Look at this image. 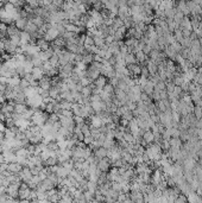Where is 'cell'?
Listing matches in <instances>:
<instances>
[{"label": "cell", "instance_id": "4dcf8cb0", "mask_svg": "<svg viewBox=\"0 0 202 203\" xmlns=\"http://www.w3.org/2000/svg\"><path fill=\"white\" fill-rule=\"evenodd\" d=\"M83 195H84V198H86L87 203L92 202L95 197L94 192H91V191H88V190H84V191H83Z\"/></svg>", "mask_w": 202, "mask_h": 203}, {"label": "cell", "instance_id": "f5cc1de1", "mask_svg": "<svg viewBox=\"0 0 202 203\" xmlns=\"http://www.w3.org/2000/svg\"><path fill=\"white\" fill-rule=\"evenodd\" d=\"M19 203H31V202H30L29 200H20V201H19Z\"/></svg>", "mask_w": 202, "mask_h": 203}, {"label": "cell", "instance_id": "c3c4849f", "mask_svg": "<svg viewBox=\"0 0 202 203\" xmlns=\"http://www.w3.org/2000/svg\"><path fill=\"white\" fill-rule=\"evenodd\" d=\"M126 198H127V195H126V194H124V192H121V194H119V196H118V200H117V201H118V203H122L125 200H126Z\"/></svg>", "mask_w": 202, "mask_h": 203}, {"label": "cell", "instance_id": "e0dca14e", "mask_svg": "<svg viewBox=\"0 0 202 203\" xmlns=\"http://www.w3.org/2000/svg\"><path fill=\"white\" fill-rule=\"evenodd\" d=\"M56 176L58 177L60 179H64V178H67L69 176V171H68L67 169H64L62 165H58V167H57V170H56Z\"/></svg>", "mask_w": 202, "mask_h": 203}, {"label": "cell", "instance_id": "8992f818", "mask_svg": "<svg viewBox=\"0 0 202 203\" xmlns=\"http://www.w3.org/2000/svg\"><path fill=\"white\" fill-rule=\"evenodd\" d=\"M22 184V183H20ZM20 184H10L7 188H6V194L9 197L11 198H17L18 197V192H19V188H20Z\"/></svg>", "mask_w": 202, "mask_h": 203}, {"label": "cell", "instance_id": "3957f363", "mask_svg": "<svg viewBox=\"0 0 202 203\" xmlns=\"http://www.w3.org/2000/svg\"><path fill=\"white\" fill-rule=\"evenodd\" d=\"M31 191H32V190L29 188L27 183H22V184H20V188H19V192H18V197H19L20 200H29Z\"/></svg>", "mask_w": 202, "mask_h": 203}, {"label": "cell", "instance_id": "603a6c76", "mask_svg": "<svg viewBox=\"0 0 202 203\" xmlns=\"http://www.w3.org/2000/svg\"><path fill=\"white\" fill-rule=\"evenodd\" d=\"M20 32H22V31H19L14 25H10V26H7V32H6V35H7V37L10 38V37H13V36H17V35H20Z\"/></svg>", "mask_w": 202, "mask_h": 203}, {"label": "cell", "instance_id": "cb8c5ba5", "mask_svg": "<svg viewBox=\"0 0 202 203\" xmlns=\"http://www.w3.org/2000/svg\"><path fill=\"white\" fill-rule=\"evenodd\" d=\"M42 185H43V188L45 189V191H49V190L51 189H55L56 188V184H55L54 182H51L50 179H44L43 182H42Z\"/></svg>", "mask_w": 202, "mask_h": 203}, {"label": "cell", "instance_id": "e575fe53", "mask_svg": "<svg viewBox=\"0 0 202 203\" xmlns=\"http://www.w3.org/2000/svg\"><path fill=\"white\" fill-rule=\"evenodd\" d=\"M81 131H82V133L84 137H89L91 135V126H89V123H84L82 127H81Z\"/></svg>", "mask_w": 202, "mask_h": 203}, {"label": "cell", "instance_id": "30bf717a", "mask_svg": "<svg viewBox=\"0 0 202 203\" xmlns=\"http://www.w3.org/2000/svg\"><path fill=\"white\" fill-rule=\"evenodd\" d=\"M89 119H91V123H89L91 128H101L104 126L102 120H101V117H99L96 114L93 115V117H91Z\"/></svg>", "mask_w": 202, "mask_h": 203}, {"label": "cell", "instance_id": "4316f807", "mask_svg": "<svg viewBox=\"0 0 202 203\" xmlns=\"http://www.w3.org/2000/svg\"><path fill=\"white\" fill-rule=\"evenodd\" d=\"M124 61H125V64L131 66V64H135V56L131 54V52H128L127 55H125V56H124Z\"/></svg>", "mask_w": 202, "mask_h": 203}, {"label": "cell", "instance_id": "7402d4cb", "mask_svg": "<svg viewBox=\"0 0 202 203\" xmlns=\"http://www.w3.org/2000/svg\"><path fill=\"white\" fill-rule=\"evenodd\" d=\"M93 39H94V45L96 48H99V49H101L106 43H105V38L102 37V35H98V36H94L93 37Z\"/></svg>", "mask_w": 202, "mask_h": 203}, {"label": "cell", "instance_id": "d6986e66", "mask_svg": "<svg viewBox=\"0 0 202 203\" xmlns=\"http://www.w3.org/2000/svg\"><path fill=\"white\" fill-rule=\"evenodd\" d=\"M106 84H107V79H106L105 76H102V75L99 76L94 81V86L96 88H99V89H104Z\"/></svg>", "mask_w": 202, "mask_h": 203}, {"label": "cell", "instance_id": "60d3db41", "mask_svg": "<svg viewBox=\"0 0 202 203\" xmlns=\"http://www.w3.org/2000/svg\"><path fill=\"white\" fill-rule=\"evenodd\" d=\"M30 87V82L26 81L25 79H22V81H20V86H19V88L24 92V90H26L27 88Z\"/></svg>", "mask_w": 202, "mask_h": 203}, {"label": "cell", "instance_id": "836d02e7", "mask_svg": "<svg viewBox=\"0 0 202 203\" xmlns=\"http://www.w3.org/2000/svg\"><path fill=\"white\" fill-rule=\"evenodd\" d=\"M31 62H32L33 67H36V68H42L43 67V63H44L38 56H37V57H32V58H31Z\"/></svg>", "mask_w": 202, "mask_h": 203}, {"label": "cell", "instance_id": "83f0119b", "mask_svg": "<svg viewBox=\"0 0 202 203\" xmlns=\"http://www.w3.org/2000/svg\"><path fill=\"white\" fill-rule=\"evenodd\" d=\"M15 156H17V157H26V158L30 157L26 147H20V149H18L15 151Z\"/></svg>", "mask_w": 202, "mask_h": 203}, {"label": "cell", "instance_id": "7a4b0ae2", "mask_svg": "<svg viewBox=\"0 0 202 203\" xmlns=\"http://www.w3.org/2000/svg\"><path fill=\"white\" fill-rule=\"evenodd\" d=\"M42 103H43V97L40 95H36L33 97L26 99V105H29L32 109H39Z\"/></svg>", "mask_w": 202, "mask_h": 203}, {"label": "cell", "instance_id": "4fadbf2b", "mask_svg": "<svg viewBox=\"0 0 202 203\" xmlns=\"http://www.w3.org/2000/svg\"><path fill=\"white\" fill-rule=\"evenodd\" d=\"M17 49H18V46H15L13 43H11L10 39H5V51H6V54L15 55Z\"/></svg>", "mask_w": 202, "mask_h": 203}, {"label": "cell", "instance_id": "9c48e42d", "mask_svg": "<svg viewBox=\"0 0 202 203\" xmlns=\"http://www.w3.org/2000/svg\"><path fill=\"white\" fill-rule=\"evenodd\" d=\"M38 87L43 90H50V88L53 87L51 79H49L48 76H44L39 82H38Z\"/></svg>", "mask_w": 202, "mask_h": 203}, {"label": "cell", "instance_id": "f546056e", "mask_svg": "<svg viewBox=\"0 0 202 203\" xmlns=\"http://www.w3.org/2000/svg\"><path fill=\"white\" fill-rule=\"evenodd\" d=\"M57 164H58L57 158H49L48 161L43 162V165H44L45 167H51V166H55V165H57Z\"/></svg>", "mask_w": 202, "mask_h": 203}, {"label": "cell", "instance_id": "f6af8a7d", "mask_svg": "<svg viewBox=\"0 0 202 203\" xmlns=\"http://www.w3.org/2000/svg\"><path fill=\"white\" fill-rule=\"evenodd\" d=\"M153 134L151 133V132H146V133H144V139L146 140V141H149V143H151L152 140H153Z\"/></svg>", "mask_w": 202, "mask_h": 203}, {"label": "cell", "instance_id": "7c38bea8", "mask_svg": "<svg viewBox=\"0 0 202 203\" xmlns=\"http://www.w3.org/2000/svg\"><path fill=\"white\" fill-rule=\"evenodd\" d=\"M2 154L5 157V163H7V164L17 163V156H15L14 151H6V152H2Z\"/></svg>", "mask_w": 202, "mask_h": 203}, {"label": "cell", "instance_id": "ee69618b", "mask_svg": "<svg viewBox=\"0 0 202 203\" xmlns=\"http://www.w3.org/2000/svg\"><path fill=\"white\" fill-rule=\"evenodd\" d=\"M93 141H94V139H93V137H92V135H89V137H84V140H83V143L86 144V146H89V145H92V144H93Z\"/></svg>", "mask_w": 202, "mask_h": 203}, {"label": "cell", "instance_id": "d590c367", "mask_svg": "<svg viewBox=\"0 0 202 203\" xmlns=\"http://www.w3.org/2000/svg\"><path fill=\"white\" fill-rule=\"evenodd\" d=\"M128 71H131L133 75H138V74H140L142 69L139 68V66H137V64H131V66L128 67Z\"/></svg>", "mask_w": 202, "mask_h": 203}, {"label": "cell", "instance_id": "f35d334b", "mask_svg": "<svg viewBox=\"0 0 202 203\" xmlns=\"http://www.w3.org/2000/svg\"><path fill=\"white\" fill-rule=\"evenodd\" d=\"M60 105H61V109H66V110H71V107H73V103L68 101H61Z\"/></svg>", "mask_w": 202, "mask_h": 203}, {"label": "cell", "instance_id": "74e56055", "mask_svg": "<svg viewBox=\"0 0 202 203\" xmlns=\"http://www.w3.org/2000/svg\"><path fill=\"white\" fill-rule=\"evenodd\" d=\"M39 157L42 158V161H43V162L48 161V159L50 158V151H49L48 149L43 150V151H42V153L39 154Z\"/></svg>", "mask_w": 202, "mask_h": 203}, {"label": "cell", "instance_id": "9a60e30c", "mask_svg": "<svg viewBox=\"0 0 202 203\" xmlns=\"http://www.w3.org/2000/svg\"><path fill=\"white\" fill-rule=\"evenodd\" d=\"M27 18H19L18 20H15L14 22V26L17 27L19 31H25V29H26V25H27Z\"/></svg>", "mask_w": 202, "mask_h": 203}, {"label": "cell", "instance_id": "277c9868", "mask_svg": "<svg viewBox=\"0 0 202 203\" xmlns=\"http://www.w3.org/2000/svg\"><path fill=\"white\" fill-rule=\"evenodd\" d=\"M58 37H60V33H58V31H57L55 27L50 26L49 29H48V31H46L45 36H44V39H45L46 42H49V43H50V42L53 43V42H54L55 39H57Z\"/></svg>", "mask_w": 202, "mask_h": 203}, {"label": "cell", "instance_id": "7bdbcfd3", "mask_svg": "<svg viewBox=\"0 0 202 203\" xmlns=\"http://www.w3.org/2000/svg\"><path fill=\"white\" fill-rule=\"evenodd\" d=\"M189 202L190 203H202V200L199 197V196H196V195H191V196L189 197Z\"/></svg>", "mask_w": 202, "mask_h": 203}, {"label": "cell", "instance_id": "6da1fadb", "mask_svg": "<svg viewBox=\"0 0 202 203\" xmlns=\"http://www.w3.org/2000/svg\"><path fill=\"white\" fill-rule=\"evenodd\" d=\"M48 119H49L48 113H45V112H43V110H40V109H36L33 117L31 118V122H32L33 126L42 127V126H44L45 122L48 121Z\"/></svg>", "mask_w": 202, "mask_h": 203}, {"label": "cell", "instance_id": "ac0fdd59", "mask_svg": "<svg viewBox=\"0 0 202 203\" xmlns=\"http://www.w3.org/2000/svg\"><path fill=\"white\" fill-rule=\"evenodd\" d=\"M94 157L98 161H101V159L106 158V157H107V150L105 149V147H100V149L95 150Z\"/></svg>", "mask_w": 202, "mask_h": 203}, {"label": "cell", "instance_id": "52a82bcc", "mask_svg": "<svg viewBox=\"0 0 202 203\" xmlns=\"http://www.w3.org/2000/svg\"><path fill=\"white\" fill-rule=\"evenodd\" d=\"M19 177H20L22 183H29L31 181V178L33 177V175L29 167H23V170L19 172Z\"/></svg>", "mask_w": 202, "mask_h": 203}, {"label": "cell", "instance_id": "44dd1931", "mask_svg": "<svg viewBox=\"0 0 202 203\" xmlns=\"http://www.w3.org/2000/svg\"><path fill=\"white\" fill-rule=\"evenodd\" d=\"M27 109L29 108H27L26 103H15V106H14V113L22 115V114H24L26 112Z\"/></svg>", "mask_w": 202, "mask_h": 203}, {"label": "cell", "instance_id": "f1b7e54d", "mask_svg": "<svg viewBox=\"0 0 202 203\" xmlns=\"http://www.w3.org/2000/svg\"><path fill=\"white\" fill-rule=\"evenodd\" d=\"M102 90H104V92H105V93H106L107 95H109V96H113V95H114V93H115V90H114V87H113L111 83H107Z\"/></svg>", "mask_w": 202, "mask_h": 203}, {"label": "cell", "instance_id": "5b68a950", "mask_svg": "<svg viewBox=\"0 0 202 203\" xmlns=\"http://www.w3.org/2000/svg\"><path fill=\"white\" fill-rule=\"evenodd\" d=\"M109 169H111V161L108 159L107 157L98 162V170H99L100 172L107 174L108 171H109Z\"/></svg>", "mask_w": 202, "mask_h": 203}, {"label": "cell", "instance_id": "484cf974", "mask_svg": "<svg viewBox=\"0 0 202 203\" xmlns=\"http://www.w3.org/2000/svg\"><path fill=\"white\" fill-rule=\"evenodd\" d=\"M14 102L15 103H26V96L24 94V92H19L15 99H14Z\"/></svg>", "mask_w": 202, "mask_h": 203}, {"label": "cell", "instance_id": "d4e9b609", "mask_svg": "<svg viewBox=\"0 0 202 203\" xmlns=\"http://www.w3.org/2000/svg\"><path fill=\"white\" fill-rule=\"evenodd\" d=\"M60 94H61V90H60L58 87H51L50 90H49V96H50L53 100H57Z\"/></svg>", "mask_w": 202, "mask_h": 203}, {"label": "cell", "instance_id": "5bb4252c", "mask_svg": "<svg viewBox=\"0 0 202 203\" xmlns=\"http://www.w3.org/2000/svg\"><path fill=\"white\" fill-rule=\"evenodd\" d=\"M36 45L39 48L40 51H46V50H49V49L51 48L50 43H49V42H46L45 39H44V38L37 39V41H36Z\"/></svg>", "mask_w": 202, "mask_h": 203}, {"label": "cell", "instance_id": "1f68e13d", "mask_svg": "<svg viewBox=\"0 0 202 203\" xmlns=\"http://www.w3.org/2000/svg\"><path fill=\"white\" fill-rule=\"evenodd\" d=\"M81 94H82L83 97H91V96L93 95V90H92V88H91L89 86H88V87H83Z\"/></svg>", "mask_w": 202, "mask_h": 203}, {"label": "cell", "instance_id": "ffe728a7", "mask_svg": "<svg viewBox=\"0 0 202 203\" xmlns=\"http://www.w3.org/2000/svg\"><path fill=\"white\" fill-rule=\"evenodd\" d=\"M125 32H126V27L122 26L120 29H118L115 32H114V35H113V38H114V41L115 42H119L121 41L122 38H124V36H125Z\"/></svg>", "mask_w": 202, "mask_h": 203}, {"label": "cell", "instance_id": "bcb514c9", "mask_svg": "<svg viewBox=\"0 0 202 203\" xmlns=\"http://www.w3.org/2000/svg\"><path fill=\"white\" fill-rule=\"evenodd\" d=\"M135 57H137V59L140 61V62L145 59V55H144L143 51H138V52H135Z\"/></svg>", "mask_w": 202, "mask_h": 203}, {"label": "cell", "instance_id": "b9f144b4", "mask_svg": "<svg viewBox=\"0 0 202 203\" xmlns=\"http://www.w3.org/2000/svg\"><path fill=\"white\" fill-rule=\"evenodd\" d=\"M93 83V81H91L88 77H83V79H81L80 80V84L82 86V87H88L89 84H92Z\"/></svg>", "mask_w": 202, "mask_h": 203}, {"label": "cell", "instance_id": "8fae6325", "mask_svg": "<svg viewBox=\"0 0 202 203\" xmlns=\"http://www.w3.org/2000/svg\"><path fill=\"white\" fill-rule=\"evenodd\" d=\"M31 75L33 76V79L36 80V81L39 82L44 76H45V73H44V70L42 69V68H36L33 67L32 69V73H31Z\"/></svg>", "mask_w": 202, "mask_h": 203}, {"label": "cell", "instance_id": "681fc988", "mask_svg": "<svg viewBox=\"0 0 202 203\" xmlns=\"http://www.w3.org/2000/svg\"><path fill=\"white\" fill-rule=\"evenodd\" d=\"M0 83H1V84H4V86H7V83H9V79H7V77H5V76H0Z\"/></svg>", "mask_w": 202, "mask_h": 203}, {"label": "cell", "instance_id": "d6a6232c", "mask_svg": "<svg viewBox=\"0 0 202 203\" xmlns=\"http://www.w3.org/2000/svg\"><path fill=\"white\" fill-rule=\"evenodd\" d=\"M56 144H57V146H58V150H60V151H66V150H67V139L57 140Z\"/></svg>", "mask_w": 202, "mask_h": 203}, {"label": "cell", "instance_id": "ab89813d", "mask_svg": "<svg viewBox=\"0 0 202 203\" xmlns=\"http://www.w3.org/2000/svg\"><path fill=\"white\" fill-rule=\"evenodd\" d=\"M53 68H55V67L51 66V63H50L49 61H46V62H44V63H43V67H42V69L44 70V73H45V75H46V74H48V73H49Z\"/></svg>", "mask_w": 202, "mask_h": 203}, {"label": "cell", "instance_id": "8d00e7d4", "mask_svg": "<svg viewBox=\"0 0 202 203\" xmlns=\"http://www.w3.org/2000/svg\"><path fill=\"white\" fill-rule=\"evenodd\" d=\"M83 62H84L87 66H89L91 63H93V62H94V55L87 54L86 56H83Z\"/></svg>", "mask_w": 202, "mask_h": 203}, {"label": "cell", "instance_id": "ba28073f", "mask_svg": "<svg viewBox=\"0 0 202 203\" xmlns=\"http://www.w3.org/2000/svg\"><path fill=\"white\" fill-rule=\"evenodd\" d=\"M22 170H23V166H20L18 163H10L7 165V171L10 175H19Z\"/></svg>", "mask_w": 202, "mask_h": 203}, {"label": "cell", "instance_id": "2e32d148", "mask_svg": "<svg viewBox=\"0 0 202 203\" xmlns=\"http://www.w3.org/2000/svg\"><path fill=\"white\" fill-rule=\"evenodd\" d=\"M20 81H22V79H20L18 75H14L11 79H9L7 87H10V88H12V89H13V88H17V87L20 86Z\"/></svg>", "mask_w": 202, "mask_h": 203}, {"label": "cell", "instance_id": "f907efd6", "mask_svg": "<svg viewBox=\"0 0 202 203\" xmlns=\"http://www.w3.org/2000/svg\"><path fill=\"white\" fill-rule=\"evenodd\" d=\"M5 130H6V125H5V122L0 120V133H4Z\"/></svg>", "mask_w": 202, "mask_h": 203}, {"label": "cell", "instance_id": "7dc6e473", "mask_svg": "<svg viewBox=\"0 0 202 203\" xmlns=\"http://www.w3.org/2000/svg\"><path fill=\"white\" fill-rule=\"evenodd\" d=\"M176 203H187V198L183 196V195H180V196H177L175 200Z\"/></svg>", "mask_w": 202, "mask_h": 203}, {"label": "cell", "instance_id": "816d5d0a", "mask_svg": "<svg viewBox=\"0 0 202 203\" xmlns=\"http://www.w3.org/2000/svg\"><path fill=\"white\" fill-rule=\"evenodd\" d=\"M7 89V86H4L0 83V93H5V90Z\"/></svg>", "mask_w": 202, "mask_h": 203}]
</instances>
